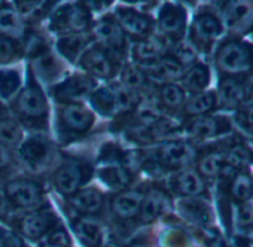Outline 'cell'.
Masks as SVG:
<instances>
[{"label":"cell","instance_id":"816d5d0a","mask_svg":"<svg viewBox=\"0 0 253 247\" xmlns=\"http://www.w3.org/2000/svg\"><path fill=\"white\" fill-rule=\"evenodd\" d=\"M6 213V203L3 201V198L0 197V216H3Z\"/></svg>","mask_w":253,"mask_h":247},{"label":"cell","instance_id":"9c48e42d","mask_svg":"<svg viewBox=\"0 0 253 247\" xmlns=\"http://www.w3.org/2000/svg\"><path fill=\"white\" fill-rule=\"evenodd\" d=\"M60 121L67 131L82 134L91 128L94 115L89 109L79 103H69L63 104V107L60 109Z\"/></svg>","mask_w":253,"mask_h":247},{"label":"cell","instance_id":"5b68a950","mask_svg":"<svg viewBox=\"0 0 253 247\" xmlns=\"http://www.w3.org/2000/svg\"><path fill=\"white\" fill-rule=\"evenodd\" d=\"M5 194L8 200L20 208L38 207L42 201V189L32 180L18 179L6 185Z\"/></svg>","mask_w":253,"mask_h":247},{"label":"cell","instance_id":"7402d4cb","mask_svg":"<svg viewBox=\"0 0 253 247\" xmlns=\"http://www.w3.org/2000/svg\"><path fill=\"white\" fill-rule=\"evenodd\" d=\"M164 52H166V43L163 42V39L155 36H148L133 46V57L137 61L148 63V64L158 61L161 57H164Z\"/></svg>","mask_w":253,"mask_h":247},{"label":"cell","instance_id":"277c9868","mask_svg":"<svg viewBox=\"0 0 253 247\" xmlns=\"http://www.w3.org/2000/svg\"><path fill=\"white\" fill-rule=\"evenodd\" d=\"M231 128L228 119L219 118V116H197L194 118L188 125H186V133L189 137L198 140V142H206L216 139L220 134L228 133Z\"/></svg>","mask_w":253,"mask_h":247},{"label":"cell","instance_id":"7c38bea8","mask_svg":"<svg viewBox=\"0 0 253 247\" xmlns=\"http://www.w3.org/2000/svg\"><path fill=\"white\" fill-rule=\"evenodd\" d=\"M192 157H194L192 148L183 142H169L157 152L158 164L170 170H179L188 165Z\"/></svg>","mask_w":253,"mask_h":247},{"label":"cell","instance_id":"4316f807","mask_svg":"<svg viewBox=\"0 0 253 247\" xmlns=\"http://www.w3.org/2000/svg\"><path fill=\"white\" fill-rule=\"evenodd\" d=\"M210 82V70L201 63H195L183 75V86L192 95L203 92Z\"/></svg>","mask_w":253,"mask_h":247},{"label":"cell","instance_id":"603a6c76","mask_svg":"<svg viewBox=\"0 0 253 247\" xmlns=\"http://www.w3.org/2000/svg\"><path fill=\"white\" fill-rule=\"evenodd\" d=\"M91 41H92V38L88 33H73V35L63 36L58 41L57 46L64 58L75 61L84 55V52L88 49V45L91 43Z\"/></svg>","mask_w":253,"mask_h":247},{"label":"cell","instance_id":"e575fe53","mask_svg":"<svg viewBox=\"0 0 253 247\" xmlns=\"http://www.w3.org/2000/svg\"><path fill=\"white\" fill-rule=\"evenodd\" d=\"M180 208H182L183 214L189 220H192L195 223H200V225L210 223L211 214H210L209 207L204 203H201L198 200H194V198H188L180 204Z\"/></svg>","mask_w":253,"mask_h":247},{"label":"cell","instance_id":"74e56055","mask_svg":"<svg viewBox=\"0 0 253 247\" xmlns=\"http://www.w3.org/2000/svg\"><path fill=\"white\" fill-rule=\"evenodd\" d=\"M160 98L170 109H179L180 106L185 104V92H183V89L179 85L171 83V82L164 83L161 86Z\"/></svg>","mask_w":253,"mask_h":247},{"label":"cell","instance_id":"4fadbf2b","mask_svg":"<svg viewBox=\"0 0 253 247\" xmlns=\"http://www.w3.org/2000/svg\"><path fill=\"white\" fill-rule=\"evenodd\" d=\"M158 24L161 32L173 39V41H179L182 39L183 33H185V27H186V11L185 8L179 6V5H166L158 17Z\"/></svg>","mask_w":253,"mask_h":247},{"label":"cell","instance_id":"484cf974","mask_svg":"<svg viewBox=\"0 0 253 247\" xmlns=\"http://www.w3.org/2000/svg\"><path fill=\"white\" fill-rule=\"evenodd\" d=\"M0 36L20 39L24 36V21L12 8H0Z\"/></svg>","mask_w":253,"mask_h":247},{"label":"cell","instance_id":"9a60e30c","mask_svg":"<svg viewBox=\"0 0 253 247\" xmlns=\"http://www.w3.org/2000/svg\"><path fill=\"white\" fill-rule=\"evenodd\" d=\"M94 89V82L92 79H89L88 76H73L70 79H67L66 82H63L57 91H55V98L64 104L69 103H76L78 100H82L84 97H86L89 92H92Z\"/></svg>","mask_w":253,"mask_h":247},{"label":"cell","instance_id":"f6af8a7d","mask_svg":"<svg viewBox=\"0 0 253 247\" xmlns=\"http://www.w3.org/2000/svg\"><path fill=\"white\" fill-rule=\"evenodd\" d=\"M173 57L180 63V66H182L185 70H188L189 67H192V66L195 64V61H197L195 52L192 51V48H189V46H186V45L177 46L176 51H174V54H173Z\"/></svg>","mask_w":253,"mask_h":247},{"label":"cell","instance_id":"e0dca14e","mask_svg":"<svg viewBox=\"0 0 253 247\" xmlns=\"http://www.w3.org/2000/svg\"><path fill=\"white\" fill-rule=\"evenodd\" d=\"M145 75H146V78H151L152 81L170 83V81L183 78L185 69L180 66V63L173 55H167V57H161L158 61L149 64Z\"/></svg>","mask_w":253,"mask_h":247},{"label":"cell","instance_id":"5bb4252c","mask_svg":"<svg viewBox=\"0 0 253 247\" xmlns=\"http://www.w3.org/2000/svg\"><path fill=\"white\" fill-rule=\"evenodd\" d=\"M115 18L119 23L124 33L134 36V38H140V39L148 38L152 24L146 15H143L131 8H119L116 11Z\"/></svg>","mask_w":253,"mask_h":247},{"label":"cell","instance_id":"d4e9b609","mask_svg":"<svg viewBox=\"0 0 253 247\" xmlns=\"http://www.w3.org/2000/svg\"><path fill=\"white\" fill-rule=\"evenodd\" d=\"M169 206L167 197L161 191H151L149 194L143 195L142 207H140V219L145 223L154 222L157 217H160Z\"/></svg>","mask_w":253,"mask_h":247},{"label":"cell","instance_id":"ac0fdd59","mask_svg":"<svg viewBox=\"0 0 253 247\" xmlns=\"http://www.w3.org/2000/svg\"><path fill=\"white\" fill-rule=\"evenodd\" d=\"M54 213L49 210H38L27 214L21 222V231L26 237L36 240L46 235L52 229Z\"/></svg>","mask_w":253,"mask_h":247},{"label":"cell","instance_id":"f35d334b","mask_svg":"<svg viewBox=\"0 0 253 247\" xmlns=\"http://www.w3.org/2000/svg\"><path fill=\"white\" fill-rule=\"evenodd\" d=\"M20 75L11 69H0V97L11 98L20 88Z\"/></svg>","mask_w":253,"mask_h":247},{"label":"cell","instance_id":"d6a6232c","mask_svg":"<svg viewBox=\"0 0 253 247\" xmlns=\"http://www.w3.org/2000/svg\"><path fill=\"white\" fill-rule=\"evenodd\" d=\"M198 170L206 177H217L231 168L225 163L223 152H209L198 161Z\"/></svg>","mask_w":253,"mask_h":247},{"label":"cell","instance_id":"8fae6325","mask_svg":"<svg viewBox=\"0 0 253 247\" xmlns=\"http://www.w3.org/2000/svg\"><path fill=\"white\" fill-rule=\"evenodd\" d=\"M92 33L95 39L100 42V46L106 49L118 51L125 46V33L122 32L115 17L106 15L101 20H98L97 24L94 26Z\"/></svg>","mask_w":253,"mask_h":247},{"label":"cell","instance_id":"1f68e13d","mask_svg":"<svg viewBox=\"0 0 253 247\" xmlns=\"http://www.w3.org/2000/svg\"><path fill=\"white\" fill-rule=\"evenodd\" d=\"M216 107V92L214 91H203L194 94L188 103L185 104V112L191 116H204Z\"/></svg>","mask_w":253,"mask_h":247},{"label":"cell","instance_id":"c3c4849f","mask_svg":"<svg viewBox=\"0 0 253 247\" xmlns=\"http://www.w3.org/2000/svg\"><path fill=\"white\" fill-rule=\"evenodd\" d=\"M17 54L15 43L11 39L0 36V63H8L11 61Z\"/></svg>","mask_w":253,"mask_h":247},{"label":"cell","instance_id":"f5cc1de1","mask_svg":"<svg viewBox=\"0 0 253 247\" xmlns=\"http://www.w3.org/2000/svg\"><path fill=\"white\" fill-rule=\"evenodd\" d=\"M234 247H247V246H246V244H241V243H237Z\"/></svg>","mask_w":253,"mask_h":247},{"label":"cell","instance_id":"52a82bcc","mask_svg":"<svg viewBox=\"0 0 253 247\" xmlns=\"http://www.w3.org/2000/svg\"><path fill=\"white\" fill-rule=\"evenodd\" d=\"M223 27L222 23L219 21V18H216L213 14L209 12H203L200 15H197V18L194 20L192 24V42L207 51L210 48V45L220 36Z\"/></svg>","mask_w":253,"mask_h":247},{"label":"cell","instance_id":"f546056e","mask_svg":"<svg viewBox=\"0 0 253 247\" xmlns=\"http://www.w3.org/2000/svg\"><path fill=\"white\" fill-rule=\"evenodd\" d=\"M32 67L36 72V75L39 78H42L43 81L55 79L58 76L60 70H61L60 69L61 66L58 63V60L51 52H48L46 49L35 55V58L32 61Z\"/></svg>","mask_w":253,"mask_h":247},{"label":"cell","instance_id":"30bf717a","mask_svg":"<svg viewBox=\"0 0 253 247\" xmlns=\"http://www.w3.org/2000/svg\"><path fill=\"white\" fill-rule=\"evenodd\" d=\"M247 86L241 78H223L216 92V104L225 109H235L247 100Z\"/></svg>","mask_w":253,"mask_h":247},{"label":"cell","instance_id":"ba28073f","mask_svg":"<svg viewBox=\"0 0 253 247\" xmlns=\"http://www.w3.org/2000/svg\"><path fill=\"white\" fill-rule=\"evenodd\" d=\"M17 110L29 119H41L46 116L48 104L42 89L36 85L26 86L15 100Z\"/></svg>","mask_w":253,"mask_h":247},{"label":"cell","instance_id":"8992f818","mask_svg":"<svg viewBox=\"0 0 253 247\" xmlns=\"http://www.w3.org/2000/svg\"><path fill=\"white\" fill-rule=\"evenodd\" d=\"M223 21L231 33H249L250 30H253V6L247 2L225 3Z\"/></svg>","mask_w":253,"mask_h":247},{"label":"cell","instance_id":"db71d44e","mask_svg":"<svg viewBox=\"0 0 253 247\" xmlns=\"http://www.w3.org/2000/svg\"><path fill=\"white\" fill-rule=\"evenodd\" d=\"M131 247H145V244H133Z\"/></svg>","mask_w":253,"mask_h":247},{"label":"cell","instance_id":"ffe728a7","mask_svg":"<svg viewBox=\"0 0 253 247\" xmlns=\"http://www.w3.org/2000/svg\"><path fill=\"white\" fill-rule=\"evenodd\" d=\"M174 189L185 197H198L206 192V185L201 174L192 168L182 170L173 180Z\"/></svg>","mask_w":253,"mask_h":247},{"label":"cell","instance_id":"3957f363","mask_svg":"<svg viewBox=\"0 0 253 247\" xmlns=\"http://www.w3.org/2000/svg\"><path fill=\"white\" fill-rule=\"evenodd\" d=\"M110 49H106L100 45L88 48L81 57V66L95 78L109 79L115 75L116 63L112 57Z\"/></svg>","mask_w":253,"mask_h":247},{"label":"cell","instance_id":"83f0119b","mask_svg":"<svg viewBox=\"0 0 253 247\" xmlns=\"http://www.w3.org/2000/svg\"><path fill=\"white\" fill-rule=\"evenodd\" d=\"M70 204L81 213H97L103 206V197L97 189H82L70 197Z\"/></svg>","mask_w":253,"mask_h":247},{"label":"cell","instance_id":"d590c367","mask_svg":"<svg viewBox=\"0 0 253 247\" xmlns=\"http://www.w3.org/2000/svg\"><path fill=\"white\" fill-rule=\"evenodd\" d=\"M91 104L92 107L103 116H110L113 112H116L113 94L107 88H100L91 92Z\"/></svg>","mask_w":253,"mask_h":247},{"label":"cell","instance_id":"836d02e7","mask_svg":"<svg viewBox=\"0 0 253 247\" xmlns=\"http://www.w3.org/2000/svg\"><path fill=\"white\" fill-rule=\"evenodd\" d=\"M98 176L103 180V183H106L107 186L113 189L124 188L130 183V174L126 173V170L122 165H118V164H110V165L103 167L98 171Z\"/></svg>","mask_w":253,"mask_h":247},{"label":"cell","instance_id":"ab89813d","mask_svg":"<svg viewBox=\"0 0 253 247\" xmlns=\"http://www.w3.org/2000/svg\"><path fill=\"white\" fill-rule=\"evenodd\" d=\"M160 115H161L160 109L152 101H148V100L142 101L136 110V119L140 124L142 128H148V127L154 125L155 122H158L161 119Z\"/></svg>","mask_w":253,"mask_h":247},{"label":"cell","instance_id":"ee69618b","mask_svg":"<svg viewBox=\"0 0 253 247\" xmlns=\"http://www.w3.org/2000/svg\"><path fill=\"white\" fill-rule=\"evenodd\" d=\"M48 3H43V2H18L17 3V12L18 15L24 20H41L46 11V6Z\"/></svg>","mask_w":253,"mask_h":247},{"label":"cell","instance_id":"8d00e7d4","mask_svg":"<svg viewBox=\"0 0 253 247\" xmlns=\"http://www.w3.org/2000/svg\"><path fill=\"white\" fill-rule=\"evenodd\" d=\"M145 82H146V75L137 66H125L121 70V83L126 89L130 91L139 89L145 85Z\"/></svg>","mask_w":253,"mask_h":247},{"label":"cell","instance_id":"7a4b0ae2","mask_svg":"<svg viewBox=\"0 0 253 247\" xmlns=\"http://www.w3.org/2000/svg\"><path fill=\"white\" fill-rule=\"evenodd\" d=\"M89 26V12L88 8L82 5H66L58 8L51 20V29L55 33L73 35V33H85Z\"/></svg>","mask_w":253,"mask_h":247},{"label":"cell","instance_id":"f1b7e54d","mask_svg":"<svg viewBox=\"0 0 253 247\" xmlns=\"http://www.w3.org/2000/svg\"><path fill=\"white\" fill-rule=\"evenodd\" d=\"M229 192H231V197L237 201V204L249 203L250 198L253 197L252 176L246 170L234 173L231 183H229Z\"/></svg>","mask_w":253,"mask_h":247},{"label":"cell","instance_id":"6da1fadb","mask_svg":"<svg viewBox=\"0 0 253 247\" xmlns=\"http://www.w3.org/2000/svg\"><path fill=\"white\" fill-rule=\"evenodd\" d=\"M216 66L229 78L249 75L253 70V46L237 39L223 42L216 52Z\"/></svg>","mask_w":253,"mask_h":247},{"label":"cell","instance_id":"cb8c5ba5","mask_svg":"<svg viewBox=\"0 0 253 247\" xmlns=\"http://www.w3.org/2000/svg\"><path fill=\"white\" fill-rule=\"evenodd\" d=\"M73 229L79 241L85 247H101L103 243V232L100 225L88 217L78 219L73 223Z\"/></svg>","mask_w":253,"mask_h":247},{"label":"cell","instance_id":"7dc6e473","mask_svg":"<svg viewBox=\"0 0 253 247\" xmlns=\"http://www.w3.org/2000/svg\"><path fill=\"white\" fill-rule=\"evenodd\" d=\"M235 119H237V124L240 125V128L244 130L250 137H253V106L238 110Z\"/></svg>","mask_w":253,"mask_h":247},{"label":"cell","instance_id":"b9f144b4","mask_svg":"<svg viewBox=\"0 0 253 247\" xmlns=\"http://www.w3.org/2000/svg\"><path fill=\"white\" fill-rule=\"evenodd\" d=\"M112 94H113V100H115V107L116 110H131L134 107V92L126 89L122 85H115L113 88H110Z\"/></svg>","mask_w":253,"mask_h":247},{"label":"cell","instance_id":"4dcf8cb0","mask_svg":"<svg viewBox=\"0 0 253 247\" xmlns=\"http://www.w3.org/2000/svg\"><path fill=\"white\" fill-rule=\"evenodd\" d=\"M225 163L231 170L241 171L253 163V152L244 143H234L231 145L226 152H223Z\"/></svg>","mask_w":253,"mask_h":247},{"label":"cell","instance_id":"7bdbcfd3","mask_svg":"<svg viewBox=\"0 0 253 247\" xmlns=\"http://www.w3.org/2000/svg\"><path fill=\"white\" fill-rule=\"evenodd\" d=\"M237 228L243 234H252L253 231V207L249 203L237 204Z\"/></svg>","mask_w":253,"mask_h":247},{"label":"cell","instance_id":"44dd1931","mask_svg":"<svg viewBox=\"0 0 253 247\" xmlns=\"http://www.w3.org/2000/svg\"><path fill=\"white\" fill-rule=\"evenodd\" d=\"M143 195L136 191H125L112 201V211L121 219H130L140 213Z\"/></svg>","mask_w":253,"mask_h":247},{"label":"cell","instance_id":"d6986e66","mask_svg":"<svg viewBox=\"0 0 253 247\" xmlns=\"http://www.w3.org/2000/svg\"><path fill=\"white\" fill-rule=\"evenodd\" d=\"M49 154H51V146L43 137L35 136V137L26 139L20 146L21 158L33 167L43 164V161L48 160Z\"/></svg>","mask_w":253,"mask_h":247},{"label":"cell","instance_id":"60d3db41","mask_svg":"<svg viewBox=\"0 0 253 247\" xmlns=\"http://www.w3.org/2000/svg\"><path fill=\"white\" fill-rule=\"evenodd\" d=\"M23 131L18 122L12 119H3L0 121V143L6 145H15L21 140Z\"/></svg>","mask_w":253,"mask_h":247},{"label":"cell","instance_id":"f907efd6","mask_svg":"<svg viewBox=\"0 0 253 247\" xmlns=\"http://www.w3.org/2000/svg\"><path fill=\"white\" fill-rule=\"evenodd\" d=\"M12 164V157L9 154V151L0 143V170H5Z\"/></svg>","mask_w":253,"mask_h":247},{"label":"cell","instance_id":"2e32d148","mask_svg":"<svg viewBox=\"0 0 253 247\" xmlns=\"http://www.w3.org/2000/svg\"><path fill=\"white\" fill-rule=\"evenodd\" d=\"M82 183H84V168L76 163H70L60 167V170L54 176V185L57 191L63 195L76 194Z\"/></svg>","mask_w":253,"mask_h":247},{"label":"cell","instance_id":"681fc988","mask_svg":"<svg viewBox=\"0 0 253 247\" xmlns=\"http://www.w3.org/2000/svg\"><path fill=\"white\" fill-rule=\"evenodd\" d=\"M0 244H2V247H23L21 240L15 234L8 231H3L0 234Z\"/></svg>","mask_w":253,"mask_h":247},{"label":"cell","instance_id":"bcb514c9","mask_svg":"<svg viewBox=\"0 0 253 247\" xmlns=\"http://www.w3.org/2000/svg\"><path fill=\"white\" fill-rule=\"evenodd\" d=\"M46 244L49 247H66L70 244V238L69 234L63 229V228H55L51 229L46 234Z\"/></svg>","mask_w":253,"mask_h":247}]
</instances>
